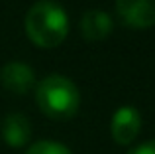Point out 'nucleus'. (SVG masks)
I'll return each mask as SVG.
<instances>
[{"mask_svg": "<svg viewBox=\"0 0 155 154\" xmlns=\"http://www.w3.org/2000/svg\"><path fill=\"white\" fill-rule=\"evenodd\" d=\"M130 154H155V138L147 140V142H141L137 144L136 148H132Z\"/></svg>", "mask_w": 155, "mask_h": 154, "instance_id": "1a4fd4ad", "label": "nucleus"}, {"mask_svg": "<svg viewBox=\"0 0 155 154\" xmlns=\"http://www.w3.org/2000/svg\"><path fill=\"white\" fill-rule=\"evenodd\" d=\"M31 136V124L22 113H12L2 123V138L8 146L22 148Z\"/></svg>", "mask_w": 155, "mask_h": 154, "instance_id": "423d86ee", "label": "nucleus"}, {"mask_svg": "<svg viewBox=\"0 0 155 154\" xmlns=\"http://www.w3.org/2000/svg\"><path fill=\"white\" fill-rule=\"evenodd\" d=\"M35 101L41 113L49 119L67 121L79 111L81 93L73 79L53 73L35 85Z\"/></svg>", "mask_w": 155, "mask_h": 154, "instance_id": "f03ea898", "label": "nucleus"}, {"mask_svg": "<svg viewBox=\"0 0 155 154\" xmlns=\"http://www.w3.org/2000/svg\"><path fill=\"white\" fill-rule=\"evenodd\" d=\"M0 83L8 91L24 95L35 87V73L24 61H8L0 69Z\"/></svg>", "mask_w": 155, "mask_h": 154, "instance_id": "39448f33", "label": "nucleus"}, {"mask_svg": "<svg viewBox=\"0 0 155 154\" xmlns=\"http://www.w3.org/2000/svg\"><path fill=\"white\" fill-rule=\"evenodd\" d=\"M112 28L114 22L110 14H106L104 10H87L81 18V32L91 42H100V40L108 38Z\"/></svg>", "mask_w": 155, "mask_h": 154, "instance_id": "0eeeda50", "label": "nucleus"}, {"mask_svg": "<svg viewBox=\"0 0 155 154\" xmlns=\"http://www.w3.org/2000/svg\"><path fill=\"white\" fill-rule=\"evenodd\" d=\"M26 154H73L65 144L55 140H38L28 148Z\"/></svg>", "mask_w": 155, "mask_h": 154, "instance_id": "6e6552de", "label": "nucleus"}, {"mask_svg": "<svg viewBox=\"0 0 155 154\" xmlns=\"http://www.w3.org/2000/svg\"><path fill=\"white\" fill-rule=\"evenodd\" d=\"M140 131H141V115L136 107L124 105L114 113L112 123H110V132H112V138L116 144H122V146L132 144L137 138Z\"/></svg>", "mask_w": 155, "mask_h": 154, "instance_id": "20e7f679", "label": "nucleus"}, {"mask_svg": "<svg viewBox=\"0 0 155 154\" xmlns=\"http://www.w3.org/2000/svg\"><path fill=\"white\" fill-rule=\"evenodd\" d=\"M26 34L39 47H57L69 34V16L53 0H38L26 14Z\"/></svg>", "mask_w": 155, "mask_h": 154, "instance_id": "f257e3e1", "label": "nucleus"}, {"mask_svg": "<svg viewBox=\"0 0 155 154\" xmlns=\"http://www.w3.org/2000/svg\"><path fill=\"white\" fill-rule=\"evenodd\" d=\"M116 14L130 28H151L155 26V0H116Z\"/></svg>", "mask_w": 155, "mask_h": 154, "instance_id": "7ed1b4c3", "label": "nucleus"}]
</instances>
